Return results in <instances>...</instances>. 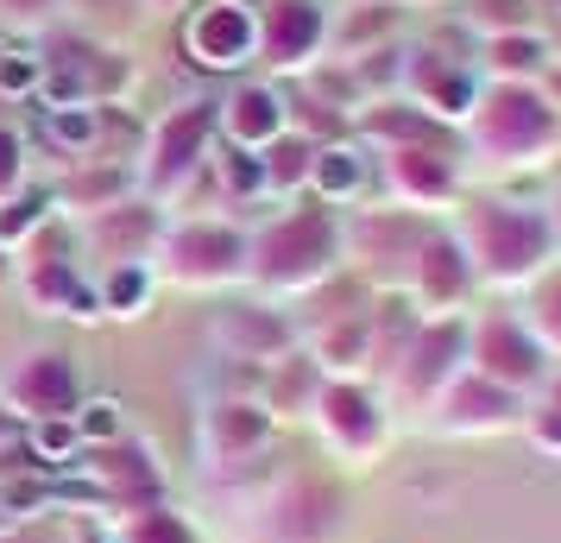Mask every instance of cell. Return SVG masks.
Returning a JSON list of instances; mask_svg holds the SVG:
<instances>
[{"instance_id":"6da1fadb","label":"cell","mask_w":561,"mask_h":543,"mask_svg":"<svg viewBox=\"0 0 561 543\" xmlns=\"http://www.w3.org/2000/svg\"><path fill=\"white\" fill-rule=\"evenodd\" d=\"M460 165L499 178L561 165V114L542 102L536 82H480V102L460 121Z\"/></svg>"},{"instance_id":"7a4b0ae2","label":"cell","mask_w":561,"mask_h":543,"mask_svg":"<svg viewBox=\"0 0 561 543\" xmlns=\"http://www.w3.org/2000/svg\"><path fill=\"white\" fill-rule=\"evenodd\" d=\"M455 247L473 265V285L485 291H524L536 272L556 265V234L542 203H511V196H460L455 208Z\"/></svg>"},{"instance_id":"3957f363","label":"cell","mask_w":561,"mask_h":543,"mask_svg":"<svg viewBox=\"0 0 561 543\" xmlns=\"http://www.w3.org/2000/svg\"><path fill=\"white\" fill-rule=\"evenodd\" d=\"M341 259H347V234L334 222V208L309 203L272 215L247 240V279L259 291H278V297H309L329 279H341Z\"/></svg>"},{"instance_id":"277c9868","label":"cell","mask_w":561,"mask_h":543,"mask_svg":"<svg viewBox=\"0 0 561 543\" xmlns=\"http://www.w3.org/2000/svg\"><path fill=\"white\" fill-rule=\"evenodd\" d=\"M460 373H467V316H423L416 329H410L404 354L385 366V405L391 411H416L430 417L435 398L455 386Z\"/></svg>"},{"instance_id":"5b68a950","label":"cell","mask_w":561,"mask_h":543,"mask_svg":"<svg viewBox=\"0 0 561 543\" xmlns=\"http://www.w3.org/2000/svg\"><path fill=\"white\" fill-rule=\"evenodd\" d=\"M309 423H316L322 449L347 467H373L391 449V405L366 380H322L316 405H309Z\"/></svg>"},{"instance_id":"8992f818","label":"cell","mask_w":561,"mask_h":543,"mask_svg":"<svg viewBox=\"0 0 561 543\" xmlns=\"http://www.w3.org/2000/svg\"><path fill=\"white\" fill-rule=\"evenodd\" d=\"M341 531H347V493L329 474L297 467L259 499V538L265 543H341Z\"/></svg>"},{"instance_id":"52a82bcc","label":"cell","mask_w":561,"mask_h":543,"mask_svg":"<svg viewBox=\"0 0 561 543\" xmlns=\"http://www.w3.org/2000/svg\"><path fill=\"white\" fill-rule=\"evenodd\" d=\"M467 373H480V380L517 392V398H536L549 386L556 361L536 348V336L517 323V310H485L467 316Z\"/></svg>"},{"instance_id":"ba28073f","label":"cell","mask_w":561,"mask_h":543,"mask_svg":"<svg viewBox=\"0 0 561 543\" xmlns=\"http://www.w3.org/2000/svg\"><path fill=\"white\" fill-rule=\"evenodd\" d=\"M70 474H82L89 487L102 493V512L107 518L164 506V467H158V455L146 449V442H133V437L102 442V449H82Z\"/></svg>"},{"instance_id":"9c48e42d","label":"cell","mask_w":561,"mask_h":543,"mask_svg":"<svg viewBox=\"0 0 561 543\" xmlns=\"http://www.w3.org/2000/svg\"><path fill=\"white\" fill-rule=\"evenodd\" d=\"M385 183H391V196H398L410 215H442V208H460V196H467V165H460V146H455V139L398 146V152H385Z\"/></svg>"},{"instance_id":"30bf717a","label":"cell","mask_w":561,"mask_h":543,"mask_svg":"<svg viewBox=\"0 0 561 543\" xmlns=\"http://www.w3.org/2000/svg\"><path fill=\"white\" fill-rule=\"evenodd\" d=\"M278 437V417L265 411V398H247V392H228L203 411V430H196V449H203V467L215 474H240L253 467Z\"/></svg>"},{"instance_id":"8fae6325","label":"cell","mask_w":561,"mask_h":543,"mask_svg":"<svg viewBox=\"0 0 561 543\" xmlns=\"http://www.w3.org/2000/svg\"><path fill=\"white\" fill-rule=\"evenodd\" d=\"M524 405H530V398L492 386V380H480V373H460L455 386L435 398L430 430H435V437H455V442L511 437V430H524Z\"/></svg>"},{"instance_id":"7c38bea8","label":"cell","mask_w":561,"mask_h":543,"mask_svg":"<svg viewBox=\"0 0 561 543\" xmlns=\"http://www.w3.org/2000/svg\"><path fill=\"white\" fill-rule=\"evenodd\" d=\"M398 297H410V310L416 316H467L473 265H467V253L455 247V234L448 228H430V240H423L416 259H410Z\"/></svg>"},{"instance_id":"4fadbf2b","label":"cell","mask_w":561,"mask_h":543,"mask_svg":"<svg viewBox=\"0 0 561 543\" xmlns=\"http://www.w3.org/2000/svg\"><path fill=\"white\" fill-rule=\"evenodd\" d=\"M404 95L410 108H423L430 121H442V127H460L467 114H473V102H480V70L467 64V57H448L435 52V45H423V52L404 57Z\"/></svg>"},{"instance_id":"5bb4252c","label":"cell","mask_w":561,"mask_h":543,"mask_svg":"<svg viewBox=\"0 0 561 543\" xmlns=\"http://www.w3.org/2000/svg\"><path fill=\"white\" fill-rule=\"evenodd\" d=\"M164 265L178 285H228L247 279V234L228 222H190L164 240Z\"/></svg>"},{"instance_id":"9a60e30c","label":"cell","mask_w":561,"mask_h":543,"mask_svg":"<svg viewBox=\"0 0 561 543\" xmlns=\"http://www.w3.org/2000/svg\"><path fill=\"white\" fill-rule=\"evenodd\" d=\"M0 405L20 417V423H45V417H70L82 405V386H77V366L64 354H26V361L7 373L0 386Z\"/></svg>"},{"instance_id":"2e32d148","label":"cell","mask_w":561,"mask_h":543,"mask_svg":"<svg viewBox=\"0 0 561 543\" xmlns=\"http://www.w3.org/2000/svg\"><path fill=\"white\" fill-rule=\"evenodd\" d=\"M347 234V259H359V265H379L385 285L398 291L410 272V259H416V247L430 240V222L423 215H410V208H391V215H359Z\"/></svg>"},{"instance_id":"e0dca14e","label":"cell","mask_w":561,"mask_h":543,"mask_svg":"<svg viewBox=\"0 0 561 543\" xmlns=\"http://www.w3.org/2000/svg\"><path fill=\"white\" fill-rule=\"evenodd\" d=\"M190 57L208 70H240L247 57H259V13L247 0H215L190 20Z\"/></svg>"},{"instance_id":"ac0fdd59","label":"cell","mask_w":561,"mask_h":543,"mask_svg":"<svg viewBox=\"0 0 561 543\" xmlns=\"http://www.w3.org/2000/svg\"><path fill=\"white\" fill-rule=\"evenodd\" d=\"M322 7L316 0H272L259 13V57L278 70H304L309 57L322 52Z\"/></svg>"},{"instance_id":"d6986e66","label":"cell","mask_w":561,"mask_h":543,"mask_svg":"<svg viewBox=\"0 0 561 543\" xmlns=\"http://www.w3.org/2000/svg\"><path fill=\"white\" fill-rule=\"evenodd\" d=\"M215 341H221L228 361L272 366L284 354H297V323L284 310H221L215 316Z\"/></svg>"},{"instance_id":"ffe728a7","label":"cell","mask_w":561,"mask_h":543,"mask_svg":"<svg viewBox=\"0 0 561 543\" xmlns=\"http://www.w3.org/2000/svg\"><path fill=\"white\" fill-rule=\"evenodd\" d=\"M215 127L228 133L233 152H265V146H278L284 133H290V108H284L278 89H265V82H247V89H233L228 102H221Z\"/></svg>"},{"instance_id":"44dd1931","label":"cell","mask_w":561,"mask_h":543,"mask_svg":"<svg viewBox=\"0 0 561 543\" xmlns=\"http://www.w3.org/2000/svg\"><path fill=\"white\" fill-rule=\"evenodd\" d=\"M309 361L322 366V380H366V373H373V304L316 323Z\"/></svg>"},{"instance_id":"7402d4cb","label":"cell","mask_w":561,"mask_h":543,"mask_svg":"<svg viewBox=\"0 0 561 543\" xmlns=\"http://www.w3.org/2000/svg\"><path fill=\"white\" fill-rule=\"evenodd\" d=\"M208 133H215V108H183V114H171L164 127H158L152 139V190H178L196 165H203V146H208Z\"/></svg>"},{"instance_id":"603a6c76","label":"cell","mask_w":561,"mask_h":543,"mask_svg":"<svg viewBox=\"0 0 561 543\" xmlns=\"http://www.w3.org/2000/svg\"><path fill=\"white\" fill-rule=\"evenodd\" d=\"M549 64H556V45H549L536 26L530 32H505V38H485L480 57H473L480 82H536Z\"/></svg>"},{"instance_id":"cb8c5ba5","label":"cell","mask_w":561,"mask_h":543,"mask_svg":"<svg viewBox=\"0 0 561 543\" xmlns=\"http://www.w3.org/2000/svg\"><path fill=\"white\" fill-rule=\"evenodd\" d=\"M316 392H322V366L309 361V354H284V361L265 366L259 398H265V411L272 417H309Z\"/></svg>"},{"instance_id":"d4e9b609","label":"cell","mask_w":561,"mask_h":543,"mask_svg":"<svg viewBox=\"0 0 561 543\" xmlns=\"http://www.w3.org/2000/svg\"><path fill=\"white\" fill-rule=\"evenodd\" d=\"M517 323H524V329L536 336V348L561 366V259L517 291Z\"/></svg>"},{"instance_id":"484cf974","label":"cell","mask_w":561,"mask_h":543,"mask_svg":"<svg viewBox=\"0 0 561 543\" xmlns=\"http://www.w3.org/2000/svg\"><path fill=\"white\" fill-rule=\"evenodd\" d=\"M366 139L373 146H385V152H398V146H430V139H448V127L442 121H430L423 108H410V102H379V108H366Z\"/></svg>"},{"instance_id":"4316f807","label":"cell","mask_w":561,"mask_h":543,"mask_svg":"<svg viewBox=\"0 0 561 543\" xmlns=\"http://www.w3.org/2000/svg\"><path fill=\"white\" fill-rule=\"evenodd\" d=\"M309 190H316L322 208L354 203L359 190H366V158L354 146H316V158H309Z\"/></svg>"},{"instance_id":"83f0119b","label":"cell","mask_w":561,"mask_h":543,"mask_svg":"<svg viewBox=\"0 0 561 543\" xmlns=\"http://www.w3.org/2000/svg\"><path fill=\"white\" fill-rule=\"evenodd\" d=\"M152 234H158L152 208L121 203V208H102V222H95V247H102L107 259H121V265H139V253L152 247Z\"/></svg>"},{"instance_id":"f1b7e54d","label":"cell","mask_w":561,"mask_h":543,"mask_svg":"<svg viewBox=\"0 0 561 543\" xmlns=\"http://www.w3.org/2000/svg\"><path fill=\"white\" fill-rule=\"evenodd\" d=\"M102 538L107 543H203V531H196L178 506H146V512L114 518Z\"/></svg>"},{"instance_id":"f546056e","label":"cell","mask_w":561,"mask_h":543,"mask_svg":"<svg viewBox=\"0 0 561 543\" xmlns=\"http://www.w3.org/2000/svg\"><path fill=\"white\" fill-rule=\"evenodd\" d=\"M26 455L32 467H57V474H70L82 455V437L70 417H45V423H26Z\"/></svg>"},{"instance_id":"4dcf8cb0","label":"cell","mask_w":561,"mask_h":543,"mask_svg":"<svg viewBox=\"0 0 561 543\" xmlns=\"http://www.w3.org/2000/svg\"><path fill=\"white\" fill-rule=\"evenodd\" d=\"M309 158H316V146L297 139V133H284L278 146H265V152H259V165H265V190H278V196L304 190L309 183Z\"/></svg>"},{"instance_id":"1f68e13d","label":"cell","mask_w":561,"mask_h":543,"mask_svg":"<svg viewBox=\"0 0 561 543\" xmlns=\"http://www.w3.org/2000/svg\"><path fill=\"white\" fill-rule=\"evenodd\" d=\"M467 26L485 38H505V32H530L536 26V7L530 0H467Z\"/></svg>"},{"instance_id":"d6a6232c","label":"cell","mask_w":561,"mask_h":543,"mask_svg":"<svg viewBox=\"0 0 561 543\" xmlns=\"http://www.w3.org/2000/svg\"><path fill=\"white\" fill-rule=\"evenodd\" d=\"M524 442H530L542 462H561V398L549 386L524 405Z\"/></svg>"},{"instance_id":"836d02e7","label":"cell","mask_w":561,"mask_h":543,"mask_svg":"<svg viewBox=\"0 0 561 543\" xmlns=\"http://www.w3.org/2000/svg\"><path fill=\"white\" fill-rule=\"evenodd\" d=\"M70 423H77L82 449H102V442L127 437V430H121V405H114V398H89V405H77V411H70Z\"/></svg>"},{"instance_id":"e575fe53","label":"cell","mask_w":561,"mask_h":543,"mask_svg":"<svg viewBox=\"0 0 561 543\" xmlns=\"http://www.w3.org/2000/svg\"><path fill=\"white\" fill-rule=\"evenodd\" d=\"M146 291H152V272H146V265H121V272L102 285V304L121 310V316H133L139 304H146Z\"/></svg>"},{"instance_id":"d590c367","label":"cell","mask_w":561,"mask_h":543,"mask_svg":"<svg viewBox=\"0 0 561 543\" xmlns=\"http://www.w3.org/2000/svg\"><path fill=\"white\" fill-rule=\"evenodd\" d=\"M221 183H228V196H265V165H259V152H233L228 146Z\"/></svg>"},{"instance_id":"8d00e7d4","label":"cell","mask_w":561,"mask_h":543,"mask_svg":"<svg viewBox=\"0 0 561 543\" xmlns=\"http://www.w3.org/2000/svg\"><path fill=\"white\" fill-rule=\"evenodd\" d=\"M38 208H45V196H20V203L0 208V247H7V240H20V234L38 222Z\"/></svg>"},{"instance_id":"74e56055","label":"cell","mask_w":561,"mask_h":543,"mask_svg":"<svg viewBox=\"0 0 561 543\" xmlns=\"http://www.w3.org/2000/svg\"><path fill=\"white\" fill-rule=\"evenodd\" d=\"M51 133L64 146H82V139L95 133V114H51Z\"/></svg>"},{"instance_id":"f35d334b","label":"cell","mask_w":561,"mask_h":543,"mask_svg":"<svg viewBox=\"0 0 561 543\" xmlns=\"http://www.w3.org/2000/svg\"><path fill=\"white\" fill-rule=\"evenodd\" d=\"M20 183V139L13 133H0V196Z\"/></svg>"},{"instance_id":"ab89813d","label":"cell","mask_w":561,"mask_h":543,"mask_svg":"<svg viewBox=\"0 0 561 543\" xmlns=\"http://www.w3.org/2000/svg\"><path fill=\"white\" fill-rule=\"evenodd\" d=\"M536 89H542V102H549V108L561 114V57L549 64V70H542V77H536Z\"/></svg>"},{"instance_id":"60d3db41","label":"cell","mask_w":561,"mask_h":543,"mask_svg":"<svg viewBox=\"0 0 561 543\" xmlns=\"http://www.w3.org/2000/svg\"><path fill=\"white\" fill-rule=\"evenodd\" d=\"M542 215H549V234H556V259H561V183H556V196L542 203Z\"/></svg>"},{"instance_id":"b9f144b4","label":"cell","mask_w":561,"mask_h":543,"mask_svg":"<svg viewBox=\"0 0 561 543\" xmlns=\"http://www.w3.org/2000/svg\"><path fill=\"white\" fill-rule=\"evenodd\" d=\"M20 430H26V423H20V417L7 411V405H0V449H7V442L20 437Z\"/></svg>"},{"instance_id":"7bdbcfd3","label":"cell","mask_w":561,"mask_h":543,"mask_svg":"<svg viewBox=\"0 0 561 543\" xmlns=\"http://www.w3.org/2000/svg\"><path fill=\"white\" fill-rule=\"evenodd\" d=\"M0 543H51V538H45V531H32V524H20V531H7Z\"/></svg>"},{"instance_id":"ee69618b","label":"cell","mask_w":561,"mask_h":543,"mask_svg":"<svg viewBox=\"0 0 561 543\" xmlns=\"http://www.w3.org/2000/svg\"><path fill=\"white\" fill-rule=\"evenodd\" d=\"M77 543H107V538L95 531V524H82V531H77Z\"/></svg>"},{"instance_id":"f6af8a7d","label":"cell","mask_w":561,"mask_h":543,"mask_svg":"<svg viewBox=\"0 0 561 543\" xmlns=\"http://www.w3.org/2000/svg\"><path fill=\"white\" fill-rule=\"evenodd\" d=\"M7 531H13V512H7V506H0V538H7Z\"/></svg>"}]
</instances>
